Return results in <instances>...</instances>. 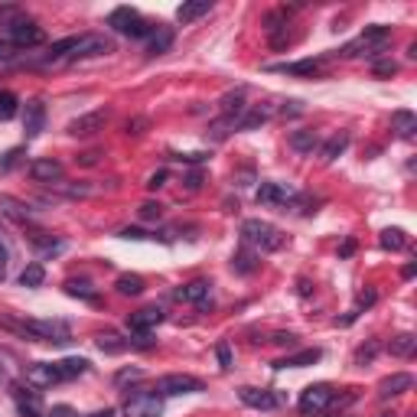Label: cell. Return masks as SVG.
Instances as JSON below:
<instances>
[{"mask_svg": "<svg viewBox=\"0 0 417 417\" xmlns=\"http://www.w3.org/2000/svg\"><path fill=\"white\" fill-rule=\"evenodd\" d=\"M235 124H238V121H232V117H218V121H212V124H208L206 137H212V140H225L228 134L235 131Z\"/></svg>", "mask_w": 417, "mask_h": 417, "instance_id": "obj_38", "label": "cell"}, {"mask_svg": "<svg viewBox=\"0 0 417 417\" xmlns=\"http://www.w3.org/2000/svg\"><path fill=\"white\" fill-rule=\"evenodd\" d=\"M320 144L317 131H294L290 134V147L297 150V154H313V147Z\"/></svg>", "mask_w": 417, "mask_h": 417, "instance_id": "obj_32", "label": "cell"}, {"mask_svg": "<svg viewBox=\"0 0 417 417\" xmlns=\"http://www.w3.org/2000/svg\"><path fill=\"white\" fill-rule=\"evenodd\" d=\"M208 280H189V284H183L176 290V300H183V303H196V307H208Z\"/></svg>", "mask_w": 417, "mask_h": 417, "instance_id": "obj_16", "label": "cell"}, {"mask_svg": "<svg viewBox=\"0 0 417 417\" xmlns=\"http://www.w3.org/2000/svg\"><path fill=\"white\" fill-rule=\"evenodd\" d=\"M49 417H78V414H75V408H69V404H53Z\"/></svg>", "mask_w": 417, "mask_h": 417, "instance_id": "obj_52", "label": "cell"}, {"mask_svg": "<svg viewBox=\"0 0 417 417\" xmlns=\"http://www.w3.org/2000/svg\"><path fill=\"white\" fill-rule=\"evenodd\" d=\"M270 342H274V346H297V332H274Z\"/></svg>", "mask_w": 417, "mask_h": 417, "instance_id": "obj_47", "label": "cell"}, {"mask_svg": "<svg viewBox=\"0 0 417 417\" xmlns=\"http://www.w3.org/2000/svg\"><path fill=\"white\" fill-rule=\"evenodd\" d=\"M30 245L36 248L43 258H49V255H59L62 248H65V241H62V238H53L49 232H33V235H30Z\"/></svg>", "mask_w": 417, "mask_h": 417, "instance_id": "obj_22", "label": "cell"}, {"mask_svg": "<svg viewBox=\"0 0 417 417\" xmlns=\"http://www.w3.org/2000/svg\"><path fill=\"white\" fill-rule=\"evenodd\" d=\"M85 417H117L111 408H101V411H92V414H85Z\"/></svg>", "mask_w": 417, "mask_h": 417, "instance_id": "obj_59", "label": "cell"}, {"mask_svg": "<svg viewBox=\"0 0 417 417\" xmlns=\"http://www.w3.org/2000/svg\"><path fill=\"white\" fill-rule=\"evenodd\" d=\"M375 352H379V342L371 339V342H369V346H362V349H359V352H356V362H359V365L371 362V359H375Z\"/></svg>", "mask_w": 417, "mask_h": 417, "instance_id": "obj_46", "label": "cell"}, {"mask_svg": "<svg viewBox=\"0 0 417 417\" xmlns=\"http://www.w3.org/2000/svg\"><path fill=\"white\" fill-rule=\"evenodd\" d=\"M170 46H173V30H170V26H157V30L150 33L147 56H150V59H154V56H163Z\"/></svg>", "mask_w": 417, "mask_h": 417, "instance_id": "obj_24", "label": "cell"}, {"mask_svg": "<svg viewBox=\"0 0 417 417\" xmlns=\"http://www.w3.org/2000/svg\"><path fill=\"white\" fill-rule=\"evenodd\" d=\"M186 186H189V189H199V186H202V173H189V176H186Z\"/></svg>", "mask_w": 417, "mask_h": 417, "instance_id": "obj_57", "label": "cell"}, {"mask_svg": "<svg viewBox=\"0 0 417 417\" xmlns=\"http://www.w3.org/2000/svg\"><path fill=\"white\" fill-rule=\"evenodd\" d=\"M411 385H414V379H411L408 371H394L391 379H385L379 385V398H381V401H388V398H398V394L411 391Z\"/></svg>", "mask_w": 417, "mask_h": 417, "instance_id": "obj_17", "label": "cell"}, {"mask_svg": "<svg viewBox=\"0 0 417 417\" xmlns=\"http://www.w3.org/2000/svg\"><path fill=\"white\" fill-rule=\"evenodd\" d=\"M268 117H270L268 108H251V111H245V115H241V121L235 124V127H238V131H255V127H261Z\"/></svg>", "mask_w": 417, "mask_h": 417, "instance_id": "obj_33", "label": "cell"}, {"mask_svg": "<svg viewBox=\"0 0 417 417\" xmlns=\"http://www.w3.org/2000/svg\"><path fill=\"white\" fill-rule=\"evenodd\" d=\"M238 398H241V404H248V408H255V411H274L280 404V398L274 391H268V388H241Z\"/></svg>", "mask_w": 417, "mask_h": 417, "instance_id": "obj_14", "label": "cell"}, {"mask_svg": "<svg viewBox=\"0 0 417 417\" xmlns=\"http://www.w3.org/2000/svg\"><path fill=\"white\" fill-rule=\"evenodd\" d=\"M280 115H290V117H297V115H303V101H284V108H280Z\"/></svg>", "mask_w": 417, "mask_h": 417, "instance_id": "obj_50", "label": "cell"}, {"mask_svg": "<svg viewBox=\"0 0 417 417\" xmlns=\"http://www.w3.org/2000/svg\"><path fill=\"white\" fill-rule=\"evenodd\" d=\"M388 349H391V356L408 359V356H414V349H417V336H414V332H401V336H394V339L388 342Z\"/></svg>", "mask_w": 417, "mask_h": 417, "instance_id": "obj_27", "label": "cell"}, {"mask_svg": "<svg viewBox=\"0 0 417 417\" xmlns=\"http://www.w3.org/2000/svg\"><path fill=\"white\" fill-rule=\"evenodd\" d=\"M398 72V62L385 59V62H375V75H394Z\"/></svg>", "mask_w": 417, "mask_h": 417, "instance_id": "obj_49", "label": "cell"}, {"mask_svg": "<svg viewBox=\"0 0 417 417\" xmlns=\"http://www.w3.org/2000/svg\"><path fill=\"white\" fill-rule=\"evenodd\" d=\"M379 417H394V414H388V411H385V414H379Z\"/></svg>", "mask_w": 417, "mask_h": 417, "instance_id": "obj_61", "label": "cell"}, {"mask_svg": "<svg viewBox=\"0 0 417 417\" xmlns=\"http://www.w3.org/2000/svg\"><path fill=\"white\" fill-rule=\"evenodd\" d=\"M46 280V270H43V264H26L23 268V274H20V287H39Z\"/></svg>", "mask_w": 417, "mask_h": 417, "instance_id": "obj_37", "label": "cell"}, {"mask_svg": "<svg viewBox=\"0 0 417 417\" xmlns=\"http://www.w3.org/2000/svg\"><path fill=\"white\" fill-rule=\"evenodd\" d=\"M121 238H127V241H147V238H154V235H147L144 228H121Z\"/></svg>", "mask_w": 417, "mask_h": 417, "instance_id": "obj_48", "label": "cell"}, {"mask_svg": "<svg viewBox=\"0 0 417 417\" xmlns=\"http://www.w3.org/2000/svg\"><path fill=\"white\" fill-rule=\"evenodd\" d=\"M216 356H218V365H222V371H228V369L235 365L232 349H228V342H218V346H216Z\"/></svg>", "mask_w": 417, "mask_h": 417, "instance_id": "obj_44", "label": "cell"}, {"mask_svg": "<svg viewBox=\"0 0 417 417\" xmlns=\"http://www.w3.org/2000/svg\"><path fill=\"white\" fill-rule=\"evenodd\" d=\"M62 163L53 160V157H39V160L30 163V176L36 179V183H59L62 179Z\"/></svg>", "mask_w": 417, "mask_h": 417, "instance_id": "obj_15", "label": "cell"}, {"mask_svg": "<svg viewBox=\"0 0 417 417\" xmlns=\"http://www.w3.org/2000/svg\"><path fill=\"white\" fill-rule=\"evenodd\" d=\"M241 245H248L251 251H278V248H284V232L264 218H245L241 222Z\"/></svg>", "mask_w": 417, "mask_h": 417, "instance_id": "obj_1", "label": "cell"}, {"mask_svg": "<svg viewBox=\"0 0 417 417\" xmlns=\"http://www.w3.org/2000/svg\"><path fill=\"white\" fill-rule=\"evenodd\" d=\"M98 349L101 352H108V356H117V352H127V349H131V339H121V336H115V332H101Z\"/></svg>", "mask_w": 417, "mask_h": 417, "instance_id": "obj_30", "label": "cell"}, {"mask_svg": "<svg viewBox=\"0 0 417 417\" xmlns=\"http://www.w3.org/2000/svg\"><path fill=\"white\" fill-rule=\"evenodd\" d=\"M115 287L121 297H140L144 294V278H140V274H121V278L115 280Z\"/></svg>", "mask_w": 417, "mask_h": 417, "instance_id": "obj_29", "label": "cell"}, {"mask_svg": "<svg viewBox=\"0 0 417 417\" xmlns=\"http://www.w3.org/2000/svg\"><path fill=\"white\" fill-rule=\"evenodd\" d=\"M0 212L7 218H14V222H23V225L33 218V208L26 206V202L14 199V196H0Z\"/></svg>", "mask_w": 417, "mask_h": 417, "instance_id": "obj_20", "label": "cell"}, {"mask_svg": "<svg viewBox=\"0 0 417 417\" xmlns=\"http://www.w3.org/2000/svg\"><path fill=\"white\" fill-rule=\"evenodd\" d=\"M218 108H222V117H232V121H238V117L248 111V105H245V88H238V92H228V95H222V101H218Z\"/></svg>", "mask_w": 417, "mask_h": 417, "instance_id": "obj_19", "label": "cell"}, {"mask_svg": "<svg viewBox=\"0 0 417 417\" xmlns=\"http://www.w3.org/2000/svg\"><path fill=\"white\" fill-rule=\"evenodd\" d=\"M124 417H163L160 391H134L124 401Z\"/></svg>", "mask_w": 417, "mask_h": 417, "instance_id": "obj_4", "label": "cell"}, {"mask_svg": "<svg viewBox=\"0 0 417 417\" xmlns=\"http://www.w3.org/2000/svg\"><path fill=\"white\" fill-rule=\"evenodd\" d=\"M111 49H115V46H111V39L98 36V33H88V36H78L75 39V49L69 53V59L78 62V59H92V56H108Z\"/></svg>", "mask_w": 417, "mask_h": 417, "instance_id": "obj_7", "label": "cell"}, {"mask_svg": "<svg viewBox=\"0 0 417 417\" xmlns=\"http://www.w3.org/2000/svg\"><path fill=\"white\" fill-rule=\"evenodd\" d=\"M65 294H69V297H82V300H88V303L98 300V290H95L88 280H65Z\"/></svg>", "mask_w": 417, "mask_h": 417, "instance_id": "obj_35", "label": "cell"}, {"mask_svg": "<svg viewBox=\"0 0 417 417\" xmlns=\"http://www.w3.org/2000/svg\"><path fill=\"white\" fill-rule=\"evenodd\" d=\"M346 147H349V134H332V137L326 140L323 147H320V160H323V163H332L336 157L346 154Z\"/></svg>", "mask_w": 417, "mask_h": 417, "instance_id": "obj_25", "label": "cell"}, {"mask_svg": "<svg viewBox=\"0 0 417 417\" xmlns=\"http://www.w3.org/2000/svg\"><path fill=\"white\" fill-rule=\"evenodd\" d=\"M26 381L33 388H53L65 379H62V371H59V362H33L26 369Z\"/></svg>", "mask_w": 417, "mask_h": 417, "instance_id": "obj_10", "label": "cell"}, {"mask_svg": "<svg viewBox=\"0 0 417 417\" xmlns=\"http://www.w3.org/2000/svg\"><path fill=\"white\" fill-rule=\"evenodd\" d=\"M323 62L317 59H303V62H280V65H270V72H284V75H300V78H313L320 75Z\"/></svg>", "mask_w": 417, "mask_h": 417, "instance_id": "obj_18", "label": "cell"}, {"mask_svg": "<svg viewBox=\"0 0 417 417\" xmlns=\"http://www.w3.org/2000/svg\"><path fill=\"white\" fill-rule=\"evenodd\" d=\"M160 216H163L160 202H144V206H140V218H144V222H157Z\"/></svg>", "mask_w": 417, "mask_h": 417, "instance_id": "obj_43", "label": "cell"}, {"mask_svg": "<svg viewBox=\"0 0 417 417\" xmlns=\"http://www.w3.org/2000/svg\"><path fill=\"white\" fill-rule=\"evenodd\" d=\"M144 379V369H121L115 375V385L121 388V385H131V381H140Z\"/></svg>", "mask_w": 417, "mask_h": 417, "instance_id": "obj_42", "label": "cell"}, {"mask_svg": "<svg viewBox=\"0 0 417 417\" xmlns=\"http://www.w3.org/2000/svg\"><path fill=\"white\" fill-rule=\"evenodd\" d=\"M7 36H10V46L14 49H33V46H39V43H46V30L36 26L33 20L16 23L14 30H7Z\"/></svg>", "mask_w": 417, "mask_h": 417, "instance_id": "obj_6", "label": "cell"}, {"mask_svg": "<svg viewBox=\"0 0 417 417\" xmlns=\"http://www.w3.org/2000/svg\"><path fill=\"white\" fill-rule=\"evenodd\" d=\"M160 323H163V310L160 307H144V310H137V313L127 317V329L137 332V336H147V332L157 329Z\"/></svg>", "mask_w": 417, "mask_h": 417, "instance_id": "obj_11", "label": "cell"}, {"mask_svg": "<svg viewBox=\"0 0 417 417\" xmlns=\"http://www.w3.org/2000/svg\"><path fill=\"white\" fill-rule=\"evenodd\" d=\"M105 124H108V111H88V115H78L75 121H69L65 131L72 137H92V134L105 131Z\"/></svg>", "mask_w": 417, "mask_h": 417, "instance_id": "obj_9", "label": "cell"}, {"mask_svg": "<svg viewBox=\"0 0 417 417\" xmlns=\"http://www.w3.org/2000/svg\"><path fill=\"white\" fill-rule=\"evenodd\" d=\"M208 10H212L208 0H189V4H183V7L176 10V20L179 23H193V20H199V16L208 14Z\"/></svg>", "mask_w": 417, "mask_h": 417, "instance_id": "obj_26", "label": "cell"}, {"mask_svg": "<svg viewBox=\"0 0 417 417\" xmlns=\"http://www.w3.org/2000/svg\"><path fill=\"white\" fill-rule=\"evenodd\" d=\"M294 199H297V193L287 183H261L258 186V202H261V206H287V202H294Z\"/></svg>", "mask_w": 417, "mask_h": 417, "instance_id": "obj_12", "label": "cell"}, {"mask_svg": "<svg viewBox=\"0 0 417 417\" xmlns=\"http://www.w3.org/2000/svg\"><path fill=\"white\" fill-rule=\"evenodd\" d=\"M78 160L85 163V167H95V163H98V154H82V157H78Z\"/></svg>", "mask_w": 417, "mask_h": 417, "instance_id": "obj_60", "label": "cell"}, {"mask_svg": "<svg viewBox=\"0 0 417 417\" xmlns=\"http://www.w3.org/2000/svg\"><path fill=\"white\" fill-rule=\"evenodd\" d=\"M332 398H336V391H332V385H326V381H317V385H307L300 391V411L303 414H323L326 408L332 404Z\"/></svg>", "mask_w": 417, "mask_h": 417, "instance_id": "obj_5", "label": "cell"}, {"mask_svg": "<svg viewBox=\"0 0 417 417\" xmlns=\"http://www.w3.org/2000/svg\"><path fill=\"white\" fill-rule=\"evenodd\" d=\"M59 371H62V379L65 381H72V379H78V375H85L88 371V359H62Z\"/></svg>", "mask_w": 417, "mask_h": 417, "instance_id": "obj_36", "label": "cell"}, {"mask_svg": "<svg viewBox=\"0 0 417 417\" xmlns=\"http://www.w3.org/2000/svg\"><path fill=\"white\" fill-rule=\"evenodd\" d=\"M26 14L20 7H0V26H7V30H14L16 23H23Z\"/></svg>", "mask_w": 417, "mask_h": 417, "instance_id": "obj_41", "label": "cell"}, {"mask_svg": "<svg viewBox=\"0 0 417 417\" xmlns=\"http://www.w3.org/2000/svg\"><path fill=\"white\" fill-rule=\"evenodd\" d=\"M375 300H379V294H375V290H362V294H359V303H356V310H352V317H359L362 310H369Z\"/></svg>", "mask_w": 417, "mask_h": 417, "instance_id": "obj_45", "label": "cell"}, {"mask_svg": "<svg viewBox=\"0 0 417 417\" xmlns=\"http://www.w3.org/2000/svg\"><path fill=\"white\" fill-rule=\"evenodd\" d=\"M320 359H323L320 349H303L297 356H287V359H280V362H274V369H307V365H317Z\"/></svg>", "mask_w": 417, "mask_h": 417, "instance_id": "obj_21", "label": "cell"}, {"mask_svg": "<svg viewBox=\"0 0 417 417\" xmlns=\"http://www.w3.org/2000/svg\"><path fill=\"white\" fill-rule=\"evenodd\" d=\"M43 127H46V105H43L39 98L26 101V108H23V134H26V140L39 137Z\"/></svg>", "mask_w": 417, "mask_h": 417, "instance_id": "obj_13", "label": "cell"}, {"mask_svg": "<svg viewBox=\"0 0 417 417\" xmlns=\"http://www.w3.org/2000/svg\"><path fill=\"white\" fill-rule=\"evenodd\" d=\"M352 251H356V241L349 238V241H346V245H342V248H339V258H349V255H352Z\"/></svg>", "mask_w": 417, "mask_h": 417, "instance_id": "obj_58", "label": "cell"}, {"mask_svg": "<svg viewBox=\"0 0 417 417\" xmlns=\"http://www.w3.org/2000/svg\"><path fill=\"white\" fill-rule=\"evenodd\" d=\"M7 278V248H4V241H0V280Z\"/></svg>", "mask_w": 417, "mask_h": 417, "instance_id": "obj_56", "label": "cell"}, {"mask_svg": "<svg viewBox=\"0 0 417 417\" xmlns=\"http://www.w3.org/2000/svg\"><path fill=\"white\" fill-rule=\"evenodd\" d=\"M167 176H170V173H167V170H157L154 176L147 179V189H160V186H167Z\"/></svg>", "mask_w": 417, "mask_h": 417, "instance_id": "obj_51", "label": "cell"}, {"mask_svg": "<svg viewBox=\"0 0 417 417\" xmlns=\"http://www.w3.org/2000/svg\"><path fill=\"white\" fill-rule=\"evenodd\" d=\"M258 264H261V261H258V255L248 245H241L238 251L232 255V270H235V274H255Z\"/></svg>", "mask_w": 417, "mask_h": 417, "instance_id": "obj_23", "label": "cell"}, {"mask_svg": "<svg viewBox=\"0 0 417 417\" xmlns=\"http://www.w3.org/2000/svg\"><path fill=\"white\" fill-rule=\"evenodd\" d=\"M16 111H20V101H16L14 92H0V121H10V117H16Z\"/></svg>", "mask_w": 417, "mask_h": 417, "instance_id": "obj_39", "label": "cell"}, {"mask_svg": "<svg viewBox=\"0 0 417 417\" xmlns=\"http://www.w3.org/2000/svg\"><path fill=\"white\" fill-rule=\"evenodd\" d=\"M144 127H147V121H144V117H134V121H127V134H144Z\"/></svg>", "mask_w": 417, "mask_h": 417, "instance_id": "obj_55", "label": "cell"}, {"mask_svg": "<svg viewBox=\"0 0 417 417\" xmlns=\"http://www.w3.org/2000/svg\"><path fill=\"white\" fill-rule=\"evenodd\" d=\"M23 157H26V147H14V150H7V154L0 157V173L16 170V167L23 163Z\"/></svg>", "mask_w": 417, "mask_h": 417, "instance_id": "obj_40", "label": "cell"}, {"mask_svg": "<svg viewBox=\"0 0 417 417\" xmlns=\"http://www.w3.org/2000/svg\"><path fill=\"white\" fill-rule=\"evenodd\" d=\"M16 56V49L10 46V39H0V62H10Z\"/></svg>", "mask_w": 417, "mask_h": 417, "instance_id": "obj_53", "label": "cell"}, {"mask_svg": "<svg viewBox=\"0 0 417 417\" xmlns=\"http://www.w3.org/2000/svg\"><path fill=\"white\" fill-rule=\"evenodd\" d=\"M388 43V26H365V33L359 39H352L349 46H342L339 53H332V56H375L381 46Z\"/></svg>", "mask_w": 417, "mask_h": 417, "instance_id": "obj_3", "label": "cell"}, {"mask_svg": "<svg viewBox=\"0 0 417 417\" xmlns=\"http://www.w3.org/2000/svg\"><path fill=\"white\" fill-rule=\"evenodd\" d=\"M391 124H394V131H398V137H404V140H411L417 131V117L411 115V111H394Z\"/></svg>", "mask_w": 417, "mask_h": 417, "instance_id": "obj_28", "label": "cell"}, {"mask_svg": "<svg viewBox=\"0 0 417 417\" xmlns=\"http://www.w3.org/2000/svg\"><path fill=\"white\" fill-rule=\"evenodd\" d=\"M379 245L385 248V251H404V248H408V235H404V228H385Z\"/></svg>", "mask_w": 417, "mask_h": 417, "instance_id": "obj_31", "label": "cell"}, {"mask_svg": "<svg viewBox=\"0 0 417 417\" xmlns=\"http://www.w3.org/2000/svg\"><path fill=\"white\" fill-rule=\"evenodd\" d=\"M157 391L167 394V398H176V394H199L202 381L193 379V375H163L157 381Z\"/></svg>", "mask_w": 417, "mask_h": 417, "instance_id": "obj_8", "label": "cell"}, {"mask_svg": "<svg viewBox=\"0 0 417 417\" xmlns=\"http://www.w3.org/2000/svg\"><path fill=\"white\" fill-rule=\"evenodd\" d=\"M208 154H173V160H183V163H202Z\"/></svg>", "mask_w": 417, "mask_h": 417, "instance_id": "obj_54", "label": "cell"}, {"mask_svg": "<svg viewBox=\"0 0 417 417\" xmlns=\"http://www.w3.org/2000/svg\"><path fill=\"white\" fill-rule=\"evenodd\" d=\"M108 26H111L115 33H121V36H131V39H144V36H150V33L157 30L154 23H147V20H144L137 10H131V7L111 10Z\"/></svg>", "mask_w": 417, "mask_h": 417, "instance_id": "obj_2", "label": "cell"}, {"mask_svg": "<svg viewBox=\"0 0 417 417\" xmlns=\"http://www.w3.org/2000/svg\"><path fill=\"white\" fill-rule=\"evenodd\" d=\"M75 39H78V36H65V39H59V43H53V46H49V53L43 56V62H59V59H69V53L75 49Z\"/></svg>", "mask_w": 417, "mask_h": 417, "instance_id": "obj_34", "label": "cell"}]
</instances>
